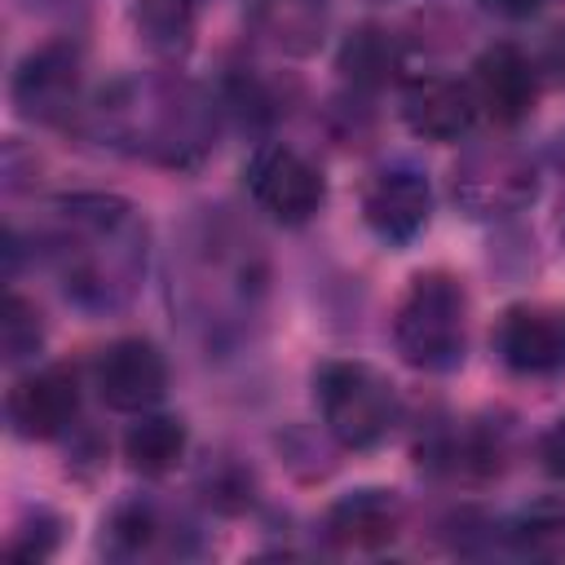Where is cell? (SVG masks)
I'll list each match as a JSON object with an SVG mask.
<instances>
[{
  "instance_id": "cell-12",
  "label": "cell",
  "mask_w": 565,
  "mask_h": 565,
  "mask_svg": "<svg viewBox=\"0 0 565 565\" xmlns=\"http://www.w3.org/2000/svg\"><path fill=\"white\" fill-rule=\"evenodd\" d=\"M168 393V358L146 335H124L97 358V397L110 411L141 415L154 411Z\"/></svg>"
},
{
  "instance_id": "cell-1",
  "label": "cell",
  "mask_w": 565,
  "mask_h": 565,
  "mask_svg": "<svg viewBox=\"0 0 565 565\" xmlns=\"http://www.w3.org/2000/svg\"><path fill=\"white\" fill-rule=\"evenodd\" d=\"M40 243L62 296L88 318L124 313L146 282L150 230L119 194L84 190L53 199Z\"/></svg>"
},
{
  "instance_id": "cell-11",
  "label": "cell",
  "mask_w": 565,
  "mask_h": 565,
  "mask_svg": "<svg viewBox=\"0 0 565 565\" xmlns=\"http://www.w3.org/2000/svg\"><path fill=\"white\" fill-rule=\"evenodd\" d=\"M468 84H472L477 106H481V115L490 124L516 128L521 119H530L543 75H539V62L525 49L499 40V44L481 49V57L472 62V79Z\"/></svg>"
},
{
  "instance_id": "cell-14",
  "label": "cell",
  "mask_w": 565,
  "mask_h": 565,
  "mask_svg": "<svg viewBox=\"0 0 565 565\" xmlns=\"http://www.w3.org/2000/svg\"><path fill=\"white\" fill-rule=\"evenodd\" d=\"M402 119L424 141H463L481 119L477 93L450 75H419L402 88Z\"/></svg>"
},
{
  "instance_id": "cell-26",
  "label": "cell",
  "mask_w": 565,
  "mask_h": 565,
  "mask_svg": "<svg viewBox=\"0 0 565 565\" xmlns=\"http://www.w3.org/2000/svg\"><path fill=\"white\" fill-rule=\"evenodd\" d=\"M490 13L508 18V22H521V18H534L543 9V0H481Z\"/></svg>"
},
{
  "instance_id": "cell-9",
  "label": "cell",
  "mask_w": 565,
  "mask_h": 565,
  "mask_svg": "<svg viewBox=\"0 0 565 565\" xmlns=\"http://www.w3.org/2000/svg\"><path fill=\"white\" fill-rule=\"evenodd\" d=\"M362 221L388 247L415 243L433 221V185H428V177L415 163L380 168L362 190Z\"/></svg>"
},
{
  "instance_id": "cell-27",
  "label": "cell",
  "mask_w": 565,
  "mask_h": 565,
  "mask_svg": "<svg viewBox=\"0 0 565 565\" xmlns=\"http://www.w3.org/2000/svg\"><path fill=\"white\" fill-rule=\"evenodd\" d=\"M31 9H66V4H75V0H26Z\"/></svg>"
},
{
  "instance_id": "cell-22",
  "label": "cell",
  "mask_w": 565,
  "mask_h": 565,
  "mask_svg": "<svg viewBox=\"0 0 565 565\" xmlns=\"http://www.w3.org/2000/svg\"><path fill=\"white\" fill-rule=\"evenodd\" d=\"M199 490H203V499L216 512H243L252 503L256 481H252L247 463H238V459H212L203 468V477H199Z\"/></svg>"
},
{
  "instance_id": "cell-3",
  "label": "cell",
  "mask_w": 565,
  "mask_h": 565,
  "mask_svg": "<svg viewBox=\"0 0 565 565\" xmlns=\"http://www.w3.org/2000/svg\"><path fill=\"white\" fill-rule=\"evenodd\" d=\"M265 282L269 265L256 238L238 234L221 216L194 221L185 243L172 252V309H181L207 353L247 335V322L260 313Z\"/></svg>"
},
{
  "instance_id": "cell-25",
  "label": "cell",
  "mask_w": 565,
  "mask_h": 565,
  "mask_svg": "<svg viewBox=\"0 0 565 565\" xmlns=\"http://www.w3.org/2000/svg\"><path fill=\"white\" fill-rule=\"evenodd\" d=\"M539 75H543V79H552V84H565V26H556V31L543 40Z\"/></svg>"
},
{
  "instance_id": "cell-24",
  "label": "cell",
  "mask_w": 565,
  "mask_h": 565,
  "mask_svg": "<svg viewBox=\"0 0 565 565\" xmlns=\"http://www.w3.org/2000/svg\"><path fill=\"white\" fill-rule=\"evenodd\" d=\"M539 463L547 477L565 481V419H556L543 437H539Z\"/></svg>"
},
{
  "instance_id": "cell-18",
  "label": "cell",
  "mask_w": 565,
  "mask_h": 565,
  "mask_svg": "<svg viewBox=\"0 0 565 565\" xmlns=\"http://www.w3.org/2000/svg\"><path fill=\"white\" fill-rule=\"evenodd\" d=\"M185 446H190V433H185V419H177V415L141 411L137 424L124 433V459L141 477L172 472L185 459Z\"/></svg>"
},
{
  "instance_id": "cell-7",
  "label": "cell",
  "mask_w": 565,
  "mask_h": 565,
  "mask_svg": "<svg viewBox=\"0 0 565 565\" xmlns=\"http://www.w3.org/2000/svg\"><path fill=\"white\" fill-rule=\"evenodd\" d=\"M9 102L22 119L44 128H71L84 115V49L71 35L35 44L9 79Z\"/></svg>"
},
{
  "instance_id": "cell-5",
  "label": "cell",
  "mask_w": 565,
  "mask_h": 565,
  "mask_svg": "<svg viewBox=\"0 0 565 565\" xmlns=\"http://www.w3.org/2000/svg\"><path fill=\"white\" fill-rule=\"evenodd\" d=\"M322 433L344 450H375L397 424V388L371 362L335 358L313 371Z\"/></svg>"
},
{
  "instance_id": "cell-21",
  "label": "cell",
  "mask_w": 565,
  "mask_h": 565,
  "mask_svg": "<svg viewBox=\"0 0 565 565\" xmlns=\"http://www.w3.org/2000/svg\"><path fill=\"white\" fill-rule=\"evenodd\" d=\"M0 349H4V362H9V366L35 362V353L44 349V322H40L35 305L22 300L18 291L4 296V313H0Z\"/></svg>"
},
{
  "instance_id": "cell-10",
  "label": "cell",
  "mask_w": 565,
  "mask_h": 565,
  "mask_svg": "<svg viewBox=\"0 0 565 565\" xmlns=\"http://www.w3.org/2000/svg\"><path fill=\"white\" fill-rule=\"evenodd\" d=\"M79 415V375L71 366H31L4 397V419L22 441H53Z\"/></svg>"
},
{
  "instance_id": "cell-4",
  "label": "cell",
  "mask_w": 565,
  "mask_h": 565,
  "mask_svg": "<svg viewBox=\"0 0 565 565\" xmlns=\"http://www.w3.org/2000/svg\"><path fill=\"white\" fill-rule=\"evenodd\" d=\"M393 349L406 366L441 375L468 353V291L446 269H424L411 278L393 309Z\"/></svg>"
},
{
  "instance_id": "cell-20",
  "label": "cell",
  "mask_w": 565,
  "mask_h": 565,
  "mask_svg": "<svg viewBox=\"0 0 565 565\" xmlns=\"http://www.w3.org/2000/svg\"><path fill=\"white\" fill-rule=\"evenodd\" d=\"M503 539L525 556H561L565 552V503L539 499V503L521 508L503 525Z\"/></svg>"
},
{
  "instance_id": "cell-16",
  "label": "cell",
  "mask_w": 565,
  "mask_h": 565,
  "mask_svg": "<svg viewBox=\"0 0 565 565\" xmlns=\"http://www.w3.org/2000/svg\"><path fill=\"white\" fill-rule=\"evenodd\" d=\"M247 26L287 57H309L327 40L331 0H243Z\"/></svg>"
},
{
  "instance_id": "cell-23",
  "label": "cell",
  "mask_w": 565,
  "mask_h": 565,
  "mask_svg": "<svg viewBox=\"0 0 565 565\" xmlns=\"http://www.w3.org/2000/svg\"><path fill=\"white\" fill-rule=\"evenodd\" d=\"M57 539H62V521L40 508V512L22 525V534L9 543V556H18V561H44V556H53Z\"/></svg>"
},
{
  "instance_id": "cell-6",
  "label": "cell",
  "mask_w": 565,
  "mask_h": 565,
  "mask_svg": "<svg viewBox=\"0 0 565 565\" xmlns=\"http://www.w3.org/2000/svg\"><path fill=\"white\" fill-rule=\"evenodd\" d=\"M539 168L512 141H477L450 172V199L472 221H503L534 203Z\"/></svg>"
},
{
  "instance_id": "cell-2",
  "label": "cell",
  "mask_w": 565,
  "mask_h": 565,
  "mask_svg": "<svg viewBox=\"0 0 565 565\" xmlns=\"http://www.w3.org/2000/svg\"><path fill=\"white\" fill-rule=\"evenodd\" d=\"M75 128L128 159L185 172L216 150L221 102L181 75L141 71L97 88Z\"/></svg>"
},
{
  "instance_id": "cell-15",
  "label": "cell",
  "mask_w": 565,
  "mask_h": 565,
  "mask_svg": "<svg viewBox=\"0 0 565 565\" xmlns=\"http://www.w3.org/2000/svg\"><path fill=\"white\" fill-rule=\"evenodd\" d=\"M494 353L516 375H552L565 366V322L547 309L512 305L494 327Z\"/></svg>"
},
{
  "instance_id": "cell-17",
  "label": "cell",
  "mask_w": 565,
  "mask_h": 565,
  "mask_svg": "<svg viewBox=\"0 0 565 565\" xmlns=\"http://www.w3.org/2000/svg\"><path fill=\"white\" fill-rule=\"evenodd\" d=\"M335 71L344 75V84H353L358 93H380L388 84L402 79L406 71V53H402V40L388 31V26H353L335 53Z\"/></svg>"
},
{
  "instance_id": "cell-28",
  "label": "cell",
  "mask_w": 565,
  "mask_h": 565,
  "mask_svg": "<svg viewBox=\"0 0 565 565\" xmlns=\"http://www.w3.org/2000/svg\"><path fill=\"white\" fill-rule=\"evenodd\" d=\"M194 4H203V0H194Z\"/></svg>"
},
{
  "instance_id": "cell-19",
  "label": "cell",
  "mask_w": 565,
  "mask_h": 565,
  "mask_svg": "<svg viewBox=\"0 0 565 565\" xmlns=\"http://www.w3.org/2000/svg\"><path fill=\"white\" fill-rule=\"evenodd\" d=\"M168 534H172V525L163 521V512L150 499H124L106 521L102 552L115 561H137V556L159 552Z\"/></svg>"
},
{
  "instance_id": "cell-13",
  "label": "cell",
  "mask_w": 565,
  "mask_h": 565,
  "mask_svg": "<svg viewBox=\"0 0 565 565\" xmlns=\"http://www.w3.org/2000/svg\"><path fill=\"white\" fill-rule=\"evenodd\" d=\"M406 508L397 499V490L384 486H362L340 494L327 516H322V539L340 552H380L402 534Z\"/></svg>"
},
{
  "instance_id": "cell-8",
  "label": "cell",
  "mask_w": 565,
  "mask_h": 565,
  "mask_svg": "<svg viewBox=\"0 0 565 565\" xmlns=\"http://www.w3.org/2000/svg\"><path fill=\"white\" fill-rule=\"evenodd\" d=\"M247 199L278 225H309L327 203V177L291 146L260 141L243 168Z\"/></svg>"
}]
</instances>
